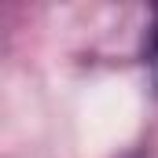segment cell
<instances>
[{"mask_svg":"<svg viewBox=\"0 0 158 158\" xmlns=\"http://www.w3.org/2000/svg\"><path fill=\"white\" fill-rule=\"evenodd\" d=\"M155 52H158V22H155Z\"/></svg>","mask_w":158,"mask_h":158,"instance_id":"6da1fadb","label":"cell"}]
</instances>
